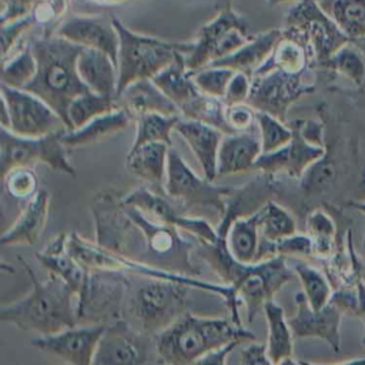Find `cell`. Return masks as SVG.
<instances>
[{"label": "cell", "instance_id": "6da1fadb", "mask_svg": "<svg viewBox=\"0 0 365 365\" xmlns=\"http://www.w3.org/2000/svg\"><path fill=\"white\" fill-rule=\"evenodd\" d=\"M31 288L20 299L0 308V321L23 331L48 335L78 324L76 292L57 275L40 279L26 259L19 257Z\"/></svg>", "mask_w": 365, "mask_h": 365}, {"label": "cell", "instance_id": "7a4b0ae2", "mask_svg": "<svg viewBox=\"0 0 365 365\" xmlns=\"http://www.w3.org/2000/svg\"><path fill=\"white\" fill-rule=\"evenodd\" d=\"M254 341V332L230 318L200 317L190 309L154 336L160 362L197 364L204 355L231 341Z\"/></svg>", "mask_w": 365, "mask_h": 365}, {"label": "cell", "instance_id": "3957f363", "mask_svg": "<svg viewBox=\"0 0 365 365\" xmlns=\"http://www.w3.org/2000/svg\"><path fill=\"white\" fill-rule=\"evenodd\" d=\"M30 46L37 60V71L24 90L43 98L66 121L70 101L90 91L77 71L83 47L57 34H43Z\"/></svg>", "mask_w": 365, "mask_h": 365}, {"label": "cell", "instance_id": "277c9868", "mask_svg": "<svg viewBox=\"0 0 365 365\" xmlns=\"http://www.w3.org/2000/svg\"><path fill=\"white\" fill-rule=\"evenodd\" d=\"M67 250L68 252L87 269H101V271H120L125 274H135L145 278L154 279H168L185 284L191 288L214 294L224 299L225 305L230 309V317L234 322L242 325L240 318V305L241 301L237 295V291L232 285L228 284H215L210 281L200 279L188 274L160 268L135 258L123 255L110 248L100 245L96 241H90L80 235L78 232H70L67 235Z\"/></svg>", "mask_w": 365, "mask_h": 365}, {"label": "cell", "instance_id": "5b68a950", "mask_svg": "<svg viewBox=\"0 0 365 365\" xmlns=\"http://www.w3.org/2000/svg\"><path fill=\"white\" fill-rule=\"evenodd\" d=\"M113 23L120 38L117 56V94L135 80L153 78L165 68L178 53L188 54L194 47V41H171L137 33L115 16H113Z\"/></svg>", "mask_w": 365, "mask_h": 365}, {"label": "cell", "instance_id": "8992f818", "mask_svg": "<svg viewBox=\"0 0 365 365\" xmlns=\"http://www.w3.org/2000/svg\"><path fill=\"white\" fill-rule=\"evenodd\" d=\"M123 204L127 214L140 230V250L135 259L160 268L200 277V269L191 261V255L197 247V238H187L184 235L187 232L173 225L153 221L135 207L124 201Z\"/></svg>", "mask_w": 365, "mask_h": 365}, {"label": "cell", "instance_id": "52a82bcc", "mask_svg": "<svg viewBox=\"0 0 365 365\" xmlns=\"http://www.w3.org/2000/svg\"><path fill=\"white\" fill-rule=\"evenodd\" d=\"M190 288L175 281L148 278V282L138 287L127 299L130 322L155 336L188 311Z\"/></svg>", "mask_w": 365, "mask_h": 365}, {"label": "cell", "instance_id": "ba28073f", "mask_svg": "<svg viewBox=\"0 0 365 365\" xmlns=\"http://www.w3.org/2000/svg\"><path fill=\"white\" fill-rule=\"evenodd\" d=\"M252 36L250 20L238 13L232 7V3L221 6L217 16L202 24L192 40L194 47L185 54L188 70L197 71L210 63L231 54Z\"/></svg>", "mask_w": 365, "mask_h": 365}, {"label": "cell", "instance_id": "9c48e42d", "mask_svg": "<svg viewBox=\"0 0 365 365\" xmlns=\"http://www.w3.org/2000/svg\"><path fill=\"white\" fill-rule=\"evenodd\" d=\"M294 277V269L287 264V257L274 255L271 258L254 262H238L230 277L228 285H232L247 309V321L262 312L265 302L274 299L277 292Z\"/></svg>", "mask_w": 365, "mask_h": 365}, {"label": "cell", "instance_id": "30bf717a", "mask_svg": "<svg viewBox=\"0 0 365 365\" xmlns=\"http://www.w3.org/2000/svg\"><path fill=\"white\" fill-rule=\"evenodd\" d=\"M64 131V130H63ZM41 137H21L1 127L0 131V170L4 175L14 167H34L44 164L56 173L76 177V168L68 160L67 147L61 141V133Z\"/></svg>", "mask_w": 365, "mask_h": 365}, {"label": "cell", "instance_id": "8fae6325", "mask_svg": "<svg viewBox=\"0 0 365 365\" xmlns=\"http://www.w3.org/2000/svg\"><path fill=\"white\" fill-rule=\"evenodd\" d=\"M164 191L168 197L184 205V212L192 211L195 215L200 210H205L218 215L220 221L225 212L227 195L231 188L215 185L211 180L200 177L187 164L184 157L171 147L168 153Z\"/></svg>", "mask_w": 365, "mask_h": 365}, {"label": "cell", "instance_id": "7c38bea8", "mask_svg": "<svg viewBox=\"0 0 365 365\" xmlns=\"http://www.w3.org/2000/svg\"><path fill=\"white\" fill-rule=\"evenodd\" d=\"M284 30L299 37L308 46L317 68L339 47L351 41L318 0H301L292 4L287 11Z\"/></svg>", "mask_w": 365, "mask_h": 365}, {"label": "cell", "instance_id": "4fadbf2b", "mask_svg": "<svg viewBox=\"0 0 365 365\" xmlns=\"http://www.w3.org/2000/svg\"><path fill=\"white\" fill-rule=\"evenodd\" d=\"M1 127L21 137H41L67 130L64 118L43 98L1 83Z\"/></svg>", "mask_w": 365, "mask_h": 365}, {"label": "cell", "instance_id": "5bb4252c", "mask_svg": "<svg viewBox=\"0 0 365 365\" xmlns=\"http://www.w3.org/2000/svg\"><path fill=\"white\" fill-rule=\"evenodd\" d=\"M312 70L287 73L279 68H271L255 73L251 77V91L247 103L257 111H265L285 121L289 107L301 97L315 91L317 78Z\"/></svg>", "mask_w": 365, "mask_h": 365}, {"label": "cell", "instance_id": "9a60e30c", "mask_svg": "<svg viewBox=\"0 0 365 365\" xmlns=\"http://www.w3.org/2000/svg\"><path fill=\"white\" fill-rule=\"evenodd\" d=\"M120 271L90 269L87 282L77 297L78 324H110L124 317L130 281Z\"/></svg>", "mask_w": 365, "mask_h": 365}, {"label": "cell", "instance_id": "2e32d148", "mask_svg": "<svg viewBox=\"0 0 365 365\" xmlns=\"http://www.w3.org/2000/svg\"><path fill=\"white\" fill-rule=\"evenodd\" d=\"M151 355H157L154 336L123 317L107 324L93 365L147 364L151 361Z\"/></svg>", "mask_w": 365, "mask_h": 365}, {"label": "cell", "instance_id": "e0dca14e", "mask_svg": "<svg viewBox=\"0 0 365 365\" xmlns=\"http://www.w3.org/2000/svg\"><path fill=\"white\" fill-rule=\"evenodd\" d=\"M107 324H76L58 332L37 335L30 345L71 365H93Z\"/></svg>", "mask_w": 365, "mask_h": 365}, {"label": "cell", "instance_id": "ac0fdd59", "mask_svg": "<svg viewBox=\"0 0 365 365\" xmlns=\"http://www.w3.org/2000/svg\"><path fill=\"white\" fill-rule=\"evenodd\" d=\"M123 201L140 210L150 220L173 225L188 235H192L197 241L217 242L220 238L217 228H214L205 218H201V215L178 212L168 200L148 187L133 190L123 197Z\"/></svg>", "mask_w": 365, "mask_h": 365}, {"label": "cell", "instance_id": "d6986e66", "mask_svg": "<svg viewBox=\"0 0 365 365\" xmlns=\"http://www.w3.org/2000/svg\"><path fill=\"white\" fill-rule=\"evenodd\" d=\"M288 124L294 131L292 138L275 151L262 153L255 163V171L272 177L287 175L299 180L304 173L325 154L327 145H318L305 138L299 130L298 120L288 121Z\"/></svg>", "mask_w": 365, "mask_h": 365}, {"label": "cell", "instance_id": "ffe728a7", "mask_svg": "<svg viewBox=\"0 0 365 365\" xmlns=\"http://www.w3.org/2000/svg\"><path fill=\"white\" fill-rule=\"evenodd\" d=\"M295 314L288 318L294 338H319L338 352L344 312L332 302H328L321 309H314L302 291L295 294Z\"/></svg>", "mask_w": 365, "mask_h": 365}, {"label": "cell", "instance_id": "44dd1931", "mask_svg": "<svg viewBox=\"0 0 365 365\" xmlns=\"http://www.w3.org/2000/svg\"><path fill=\"white\" fill-rule=\"evenodd\" d=\"M56 34L81 47L101 50L117 63L120 38L113 16L70 14L57 27Z\"/></svg>", "mask_w": 365, "mask_h": 365}, {"label": "cell", "instance_id": "7402d4cb", "mask_svg": "<svg viewBox=\"0 0 365 365\" xmlns=\"http://www.w3.org/2000/svg\"><path fill=\"white\" fill-rule=\"evenodd\" d=\"M277 192L275 177L261 173L255 178L250 180L238 188H231L227 195L225 212L217 224V232L220 238L225 240L227 230L230 224L240 217H247L258 210L272 198Z\"/></svg>", "mask_w": 365, "mask_h": 365}, {"label": "cell", "instance_id": "603a6c76", "mask_svg": "<svg viewBox=\"0 0 365 365\" xmlns=\"http://www.w3.org/2000/svg\"><path fill=\"white\" fill-rule=\"evenodd\" d=\"M174 131L187 143L195 155L205 178L217 180L218 150L224 133L207 123L181 117L175 123Z\"/></svg>", "mask_w": 365, "mask_h": 365}, {"label": "cell", "instance_id": "cb8c5ba5", "mask_svg": "<svg viewBox=\"0 0 365 365\" xmlns=\"http://www.w3.org/2000/svg\"><path fill=\"white\" fill-rule=\"evenodd\" d=\"M262 154L259 133L240 131L224 134L217 161V178L255 171V163Z\"/></svg>", "mask_w": 365, "mask_h": 365}, {"label": "cell", "instance_id": "d4e9b609", "mask_svg": "<svg viewBox=\"0 0 365 365\" xmlns=\"http://www.w3.org/2000/svg\"><path fill=\"white\" fill-rule=\"evenodd\" d=\"M50 192L40 188L38 192L29 201L13 222L1 235V245H34L38 242L47 225L50 211Z\"/></svg>", "mask_w": 365, "mask_h": 365}, {"label": "cell", "instance_id": "484cf974", "mask_svg": "<svg viewBox=\"0 0 365 365\" xmlns=\"http://www.w3.org/2000/svg\"><path fill=\"white\" fill-rule=\"evenodd\" d=\"M117 103L134 120L138 115L158 113L164 115H181L175 103L153 81V78H140L128 84L117 94Z\"/></svg>", "mask_w": 365, "mask_h": 365}, {"label": "cell", "instance_id": "4316f807", "mask_svg": "<svg viewBox=\"0 0 365 365\" xmlns=\"http://www.w3.org/2000/svg\"><path fill=\"white\" fill-rule=\"evenodd\" d=\"M67 235L66 232L58 234L51 238V241L34 257L37 261L51 274L60 277L78 297L83 291L90 269L81 265L67 250Z\"/></svg>", "mask_w": 365, "mask_h": 365}, {"label": "cell", "instance_id": "83f0119b", "mask_svg": "<svg viewBox=\"0 0 365 365\" xmlns=\"http://www.w3.org/2000/svg\"><path fill=\"white\" fill-rule=\"evenodd\" d=\"M282 29H269L267 31L254 34L245 44L232 51L231 54L221 57L208 66H222L234 71H242L248 76H254L255 71L271 56L275 44L282 37Z\"/></svg>", "mask_w": 365, "mask_h": 365}, {"label": "cell", "instance_id": "f1b7e54d", "mask_svg": "<svg viewBox=\"0 0 365 365\" xmlns=\"http://www.w3.org/2000/svg\"><path fill=\"white\" fill-rule=\"evenodd\" d=\"M77 71L88 90L117 97L118 68L117 63L107 53L83 47L77 60Z\"/></svg>", "mask_w": 365, "mask_h": 365}, {"label": "cell", "instance_id": "f546056e", "mask_svg": "<svg viewBox=\"0 0 365 365\" xmlns=\"http://www.w3.org/2000/svg\"><path fill=\"white\" fill-rule=\"evenodd\" d=\"M134 118L121 107L101 114L76 130H64L61 141L67 148H81L107 140L124 131Z\"/></svg>", "mask_w": 365, "mask_h": 365}, {"label": "cell", "instance_id": "4dcf8cb0", "mask_svg": "<svg viewBox=\"0 0 365 365\" xmlns=\"http://www.w3.org/2000/svg\"><path fill=\"white\" fill-rule=\"evenodd\" d=\"M171 147L167 143L154 141L130 148L125 157V168L138 180L150 184H163L164 187Z\"/></svg>", "mask_w": 365, "mask_h": 365}, {"label": "cell", "instance_id": "1f68e13d", "mask_svg": "<svg viewBox=\"0 0 365 365\" xmlns=\"http://www.w3.org/2000/svg\"><path fill=\"white\" fill-rule=\"evenodd\" d=\"M258 211L247 217L235 218L225 234V244L230 254L241 264H254L261 261L264 238L259 230Z\"/></svg>", "mask_w": 365, "mask_h": 365}, {"label": "cell", "instance_id": "d6a6232c", "mask_svg": "<svg viewBox=\"0 0 365 365\" xmlns=\"http://www.w3.org/2000/svg\"><path fill=\"white\" fill-rule=\"evenodd\" d=\"M267 321V352L271 364H295L294 334L282 307L274 299L265 302L262 309Z\"/></svg>", "mask_w": 365, "mask_h": 365}, {"label": "cell", "instance_id": "836d02e7", "mask_svg": "<svg viewBox=\"0 0 365 365\" xmlns=\"http://www.w3.org/2000/svg\"><path fill=\"white\" fill-rule=\"evenodd\" d=\"M282 31V37L275 44L271 56L255 73L271 68H279L287 73H304L309 68H317L308 46L299 37L287 33L284 29Z\"/></svg>", "mask_w": 365, "mask_h": 365}, {"label": "cell", "instance_id": "e575fe53", "mask_svg": "<svg viewBox=\"0 0 365 365\" xmlns=\"http://www.w3.org/2000/svg\"><path fill=\"white\" fill-rule=\"evenodd\" d=\"M153 81L175 103L180 113L200 93L192 80V71L187 67L184 53H178L165 68L153 77Z\"/></svg>", "mask_w": 365, "mask_h": 365}, {"label": "cell", "instance_id": "d590c367", "mask_svg": "<svg viewBox=\"0 0 365 365\" xmlns=\"http://www.w3.org/2000/svg\"><path fill=\"white\" fill-rule=\"evenodd\" d=\"M351 41L365 40V0H318Z\"/></svg>", "mask_w": 365, "mask_h": 365}, {"label": "cell", "instance_id": "8d00e7d4", "mask_svg": "<svg viewBox=\"0 0 365 365\" xmlns=\"http://www.w3.org/2000/svg\"><path fill=\"white\" fill-rule=\"evenodd\" d=\"M305 230L314 244V257L328 259L336 250V222L332 215L318 207L311 210L305 217Z\"/></svg>", "mask_w": 365, "mask_h": 365}, {"label": "cell", "instance_id": "74e56055", "mask_svg": "<svg viewBox=\"0 0 365 365\" xmlns=\"http://www.w3.org/2000/svg\"><path fill=\"white\" fill-rule=\"evenodd\" d=\"M117 97L86 91L74 97L67 107V130H76L91 121L93 118L118 108Z\"/></svg>", "mask_w": 365, "mask_h": 365}, {"label": "cell", "instance_id": "f35d334b", "mask_svg": "<svg viewBox=\"0 0 365 365\" xmlns=\"http://www.w3.org/2000/svg\"><path fill=\"white\" fill-rule=\"evenodd\" d=\"M319 68L345 77L356 87L365 86V53L354 41L339 47Z\"/></svg>", "mask_w": 365, "mask_h": 365}, {"label": "cell", "instance_id": "ab89813d", "mask_svg": "<svg viewBox=\"0 0 365 365\" xmlns=\"http://www.w3.org/2000/svg\"><path fill=\"white\" fill-rule=\"evenodd\" d=\"M292 269L301 281L302 292L305 294L309 305L314 309L324 308L331 301L334 292L328 275L299 258H294Z\"/></svg>", "mask_w": 365, "mask_h": 365}, {"label": "cell", "instance_id": "60d3db41", "mask_svg": "<svg viewBox=\"0 0 365 365\" xmlns=\"http://www.w3.org/2000/svg\"><path fill=\"white\" fill-rule=\"evenodd\" d=\"M225 103L222 98L202 94L201 91L181 108V117L207 123L224 134L234 133L225 120Z\"/></svg>", "mask_w": 365, "mask_h": 365}, {"label": "cell", "instance_id": "b9f144b4", "mask_svg": "<svg viewBox=\"0 0 365 365\" xmlns=\"http://www.w3.org/2000/svg\"><path fill=\"white\" fill-rule=\"evenodd\" d=\"M258 212L259 230L264 240L275 242L287 235L297 232V222L294 215L274 198L267 201Z\"/></svg>", "mask_w": 365, "mask_h": 365}, {"label": "cell", "instance_id": "7bdbcfd3", "mask_svg": "<svg viewBox=\"0 0 365 365\" xmlns=\"http://www.w3.org/2000/svg\"><path fill=\"white\" fill-rule=\"evenodd\" d=\"M36 71L37 60L31 46L27 44L3 60L1 83L16 88H26L36 76Z\"/></svg>", "mask_w": 365, "mask_h": 365}, {"label": "cell", "instance_id": "ee69618b", "mask_svg": "<svg viewBox=\"0 0 365 365\" xmlns=\"http://www.w3.org/2000/svg\"><path fill=\"white\" fill-rule=\"evenodd\" d=\"M180 115H164L158 113H148L135 118L137 130L131 148H135L145 143L163 141L173 145L171 133L175 128V123Z\"/></svg>", "mask_w": 365, "mask_h": 365}, {"label": "cell", "instance_id": "f6af8a7d", "mask_svg": "<svg viewBox=\"0 0 365 365\" xmlns=\"http://www.w3.org/2000/svg\"><path fill=\"white\" fill-rule=\"evenodd\" d=\"M257 128L262 153H271L285 145L294 135L291 125L265 111H257Z\"/></svg>", "mask_w": 365, "mask_h": 365}, {"label": "cell", "instance_id": "bcb514c9", "mask_svg": "<svg viewBox=\"0 0 365 365\" xmlns=\"http://www.w3.org/2000/svg\"><path fill=\"white\" fill-rule=\"evenodd\" d=\"M1 178L6 194L14 200L29 201L40 190V180L33 167H14L1 175Z\"/></svg>", "mask_w": 365, "mask_h": 365}, {"label": "cell", "instance_id": "7dc6e473", "mask_svg": "<svg viewBox=\"0 0 365 365\" xmlns=\"http://www.w3.org/2000/svg\"><path fill=\"white\" fill-rule=\"evenodd\" d=\"M234 70L222 66H205L192 71V80L202 94L224 98Z\"/></svg>", "mask_w": 365, "mask_h": 365}, {"label": "cell", "instance_id": "c3c4849f", "mask_svg": "<svg viewBox=\"0 0 365 365\" xmlns=\"http://www.w3.org/2000/svg\"><path fill=\"white\" fill-rule=\"evenodd\" d=\"M70 0H36L31 14L36 24L41 26L44 36L56 34L57 27L68 16Z\"/></svg>", "mask_w": 365, "mask_h": 365}, {"label": "cell", "instance_id": "681fc988", "mask_svg": "<svg viewBox=\"0 0 365 365\" xmlns=\"http://www.w3.org/2000/svg\"><path fill=\"white\" fill-rule=\"evenodd\" d=\"M36 26L33 14H26L23 17L14 19L7 23H1V58H7L16 51L17 44L20 43L23 34Z\"/></svg>", "mask_w": 365, "mask_h": 365}, {"label": "cell", "instance_id": "f907efd6", "mask_svg": "<svg viewBox=\"0 0 365 365\" xmlns=\"http://www.w3.org/2000/svg\"><path fill=\"white\" fill-rule=\"evenodd\" d=\"M274 251L277 255L305 259L314 257V244L308 234L294 232L275 241Z\"/></svg>", "mask_w": 365, "mask_h": 365}, {"label": "cell", "instance_id": "816d5d0a", "mask_svg": "<svg viewBox=\"0 0 365 365\" xmlns=\"http://www.w3.org/2000/svg\"><path fill=\"white\" fill-rule=\"evenodd\" d=\"M225 120L234 133L257 127V110L250 103L230 104L225 107Z\"/></svg>", "mask_w": 365, "mask_h": 365}, {"label": "cell", "instance_id": "f5cc1de1", "mask_svg": "<svg viewBox=\"0 0 365 365\" xmlns=\"http://www.w3.org/2000/svg\"><path fill=\"white\" fill-rule=\"evenodd\" d=\"M250 91H251V76L242 71H235L228 83V87L222 100L225 106L247 103L250 97Z\"/></svg>", "mask_w": 365, "mask_h": 365}, {"label": "cell", "instance_id": "db71d44e", "mask_svg": "<svg viewBox=\"0 0 365 365\" xmlns=\"http://www.w3.org/2000/svg\"><path fill=\"white\" fill-rule=\"evenodd\" d=\"M34 3L36 0H1V23L30 14Z\"/></svg>", "mask_w": 365, "mask_h": 365}, {"label": "cell", "instance_id": "11a10c76", "mask_svg": "<svg viewBox=\"0 0 365 365\" xmlns=\"http://www.w3.org/2000/svg\"><path fill=\"white\" fill-rule=\"evenodd\" d=\"M238 361L241 364L250 365V364H271V359L267 352V342L265 344H257L251 342L245 348L241 349Z\"/></svg>", "mask_w": 365, "mask_h": 365}, {"label": "cell", "instance_id": "9f6ffc18", "mask_svg": "<svg viewBox=\"0 0 365 365\" xmlns=\"http://www.w3.org/2000/svg\"><path fill=\"white\" fill-rule=\"evenodd\" d=\"M242 342L240 339L231 341L220 348L212 349L211 352H208L207 355H204L197 364H214V365H225L227 364V356L237 348V345Z\"/></svg>", "mask_w": 365, "mask_h": 365}, {"label": "cell", "instance_id": "6f0895ef", "mask_svg": "<svg viewBox=\"0 0 365 365\" xmlns=\"http://www.w3.org/2000/svg\"><path fill=\"white\" fill-rule=\"evenodd\" d=\"M88 3H93V4H97V6H121V4H125L131 0H87Z\"/></svg>", "mask_w": 365, "mask_h": 365}, {"label": "cell", "instance_id": "680465c9", "mask_svg": "<svg viewBox=\"0 0 365 365\" xmlns=\"http://www.w3.org/2000/svg\"><path fill=\"white\" fill-rule=\"evenodd\" d=\"M267 1V4L268 6H281V4H295V3H298V1H301V0H265Z\"/></svg>", "mask_w": 365, "mask_h": 365}, {"label": "cell", "instance_id": "91938a15", "mask_svg": "<svg viewBox=\"0 0 365 365\" xmlns=\"http://www.w3.org/2000/svg\"><path fill=\"white\" fill-rule=\"evenodd\" d=\"M349 207L355 208L356 211H359V212H362L365 215V201H351Z\"/></svg>", "mask_w": 365, "mask_h": 365}, {"label": "cell", "instance_id": "94428289", "mask_svg": "<svg viewBox=\"0 0 365 365\" xmlns=\"http://www.w3.org/2000/svg\"><path fill=\"white\" fill-rule=\"evenodd\" d=\"M354 43H356L362 50H364V53H365V40H361V41H354Z\"/></svg>", "mask_w": 365, "mask_h": 365}, {"label": "cell", "instance_id": "6125c7cd", "mask_svg": "<svg viewBox=\"0 0 365 365\" xmlns=\"http://www.w3.org/2000/svg\"><path fill=\"white\" fill-rule=\"evenodd\" d=\"M234 0H222V3L218 6V7H221V6H224V4H228V3H232Z\"/></svg>", "mask_w": 365, "mask_h": 365}, {"label": "cell", "instance_id": "be15d7a7", "mask_svg": "<svg viewBox=\"0 0 365 365\" xmlns=\"http://www.w3.org/2000/svg\"><path fill=\"white\" fill-rule=\"evenodd\" d=\"M361 319H362V321H364V324H365V314L361 317Z\"/></svg>", "mask_w": 365, "mask_h": 365}, {"label": "cell", "instance_id": "e7e4bbea", "mask_svg": "<svg viewBox=\"0 0 365 365\" xmlns=\"http://www.w3.org/2000/svg\"><path fill=\"white\" fill-rule=\"evenodd\" d=\"M362 278H364V282H365V274H364V275H362Z\"/></svg>", "mask_w": 365, "mask_h": 365}]
</instances>
